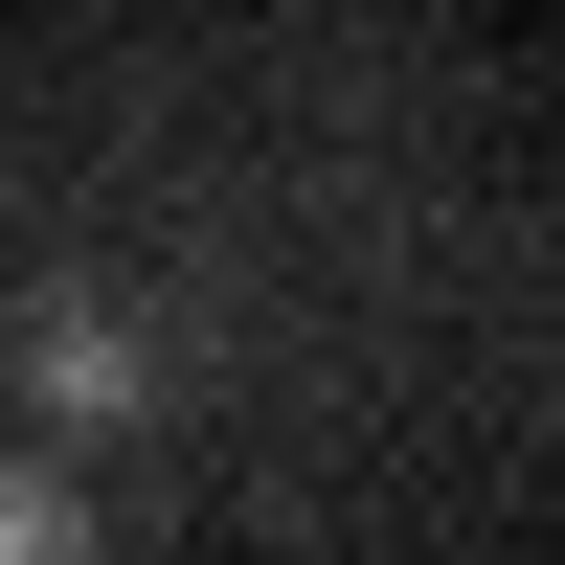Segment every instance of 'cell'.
Segmentation results:
<instances>
[{
    "label": "cell",
    "instance_id": "cell-2",
    "mask_svg": "<svg viewBox=\"0 0 565 565\" xmlns=\"http://www.w3.org/2000/svg\"><path fill=\"white\" fill-rule=\"evenodd\" d=\"M0 565H90V498H68V452H0Z\"/></svg>",
    "mask_w": 565,
    "mask_h": 565
},
{
    "label": "cell",
    "instance_id": "cell-1",
    "mask_svg": "<svg viewBox=\"0 0 565 565\" xmlns=\"http://www.w3.org/2000/svg\"><path fill=\"white\" fill-rule=\"evenodd\" d=\"M23 407H45V430H136V407H159L136 317H114V295H45V317H23Z\"/></svg>",
    "mask_w": 565,
    "mask_h": 565
}]
</instances>
